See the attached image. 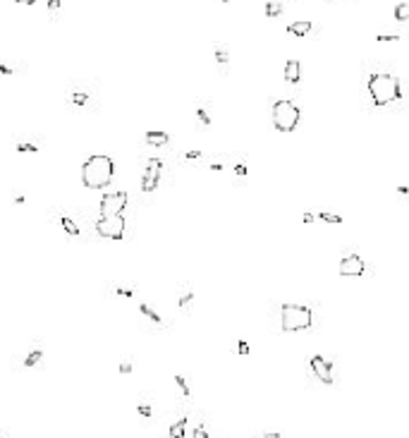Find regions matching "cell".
Listing matches in <instances>:
<instances>
[{"label": "cell", "mask_w": 409, "mask_h": 438, "mask_svg": "<svg viewBox=\"0 0 409 438\" xmlns=\"http://www.w3.org/2000/svg\"><path fill=\"white\" fill-rule=\"evenodd\" d=\"M115 175V161L106 154H96L86 158L82 165V182L86 189H103L113 182Z\"/></svg>", "instance_id": "6da1fadb"}, {"label": "cell", "mask_w": 409, "mask_h": 438, "mask_svg": "<svg viewBox=\"0 0 409 438\" xmlns=\"http://www.w3.org/2000/svg\"><path fill=\"white\" fill-rule=\"evenodd\" d=\"M369 93L373 99V106H388L400 96V79L388 72H378L369 77Z\"/></svg>", "instance_id": "7a4b0ae2"}, {"label": "cell", "mask_w": 409, "mask_h": 438, "mask_svg": "<svg viewBox=\"0 0 409 438\" xmlns=\"http://www.w3.org/2000/svg\"><path fill=\"white\" fill-rule=\"evenodd\" d=\"M280 323H282V330H287V333L306 330L314 326V314H311L309 307H301V304H282Z\"/></svg>", "instance_id": "3957f363"}, {"label": "cell", "mask_w": 409, "mask_h": 438, "mask_svg": "<svg viewBox=\"0 0 409 438\" xmlns=\"http://www.w3.org/2000/svg\"><path fill=\"white\" fill-rule=\"evenodd\" d=\"M299 106L292 101H275L273 106V125L278 132H294L299 125Z\"/></svg>", "instance_id": "277c9868"}, {"label": "cell", "mask_w": 409, "mask_h": 438, "mask_svg": "<svg viewBox=\"0 0 409 438\" xmlns=\"http://www.w3.org/2000/svg\"><path fill=\"white\" fill-rule=\"evenodd\" d=\"M127 206V192H108L100 197L98 211L100 218H108V216H122V211Z\"/></svg>", "instance_id": "5b68a950"}, {"label": "cell", "mask_w": 409, "mask_h": 438, "mask_svg": "<svg viewBox=\"0 0 409 438\" xmlns=\"http://www.w3.org/2000/svg\"><path fill=\"white\" fill-rule=\"evenodd\" d=\"M96 232L106 239H122L125 235V218L122 216H108L96 220Z\"/></svg>", "instance_id": "8992f818"}, {"label": "cell", "mask_w": 409, "mask_h": 438, "mask_svg": "<svg viewBox=\"0 0 409 438\" xmlns=\"http://www.w3.org/2000/svg\"><path fill=\"white\" fill-rule=\"evenodd\" d=\"M161 173H163V161L161 158H148L146 161V170L141 175V192H154L158 182H161Z\"/></svg>", "instance_id": "52a82bcc"}, {"label": "cell", "mask_w": 409, "mask_h": 438, "mask_svg": "<svg viewBox=\"0 0 409 438\" xmlns=\"http://www.w3.org/2000/svg\"><path fill=\"white\" fill-rule=\"evenodd\" d=\"M340 275L342 278H359V275H364V271H366V266H364V259L356 254H349L345 256L342 261H340Z\"/></svg>", "instance_id": "ba28073f"}, {"label": "cell", "mask_w": 409, "mask_h": 438, "mask_svg": "<svg viewBox=\"0 0 409 438\" xmlns=\"http://www.w3.org/2000/svg\"><path fill=\"white\" fill-rule=\"evenodd\" d=\"M311 371H314V376H316L321 383L330 385L333 381H335V374H333V366H330V362H328L326 357H311Z\"/></svg>", "instance_id": "9c48e42d"}, {"label": "cell", "mask_w": 409, "mask_h": 438, "mask_svg": "<svg viewBox=\"0 0 409 438\" xmlns=\"http://www.w3.org/2000/svg\"><path fill=\"white\" fill-rule=\"evenodd\" d=\"M301 77V65L297 63V60H287L285 63V79L290 84H297Z\"/></svg>", "instance_id": "30bf717a"}, {"label": "cell", "mask_w": 409, "mask_h": 438, "mask_svg": "<svg viewBox=\"0 0 409 438\" xmlns=\"http://www.w3.org/2000/svg\"><path fill=\"white\" fill-rule=\"evenodd\" d=\"M311 29H314V24H311L309 19H304V22H292L290 27H287V31H290L292 36H306Z\"/></svg>", "instance_id": "8fae6325"}, {"label": "cell", "mask_w": 409, "mask_h": 438, "mask_svg": "<svg viewBox=\"0 0 409 438\" xmlns=\"http://www.w3.org/2000/svg\"><path fill=\"white\" fill-rule=\"evenodd\" d=\"M168 141H170V134H168V132H146V144L165 146Z\"/></svg>", "instance_id": "7c38bea8"}, {"label": "cell", "mask_w": 409, "mask_h": 438, "mask_svg": "<svg viewBox=\"0 0 409 438\" xmlns=\"http://www.w3.org/2000/svg\"><path fill=\"white\" fill-rule=\"evenodd\" d=\"M184 431H187V417H182L170 426V438H184Z\"/></svg>", "instance_id": "4fadbf2b"}, {"label": "cell", "mask_w": 409, "mask_h": 438, "mask_svg": "<svg viewBox=\"0 0 409 438\" xmlns=\"http://www.w3.org/2000/svg\"><path fill=\"white\" fill-rule=\"evenodd\" d=\"M60 225L65 228V232H67V235H72V237H77V235H79V228H77V223H74L72 218L63 216V218H60Z\"/></svg>", "instance_id": "5bb4252c"}, {"label": "cell", "mask_w": 409, "mask_h": 438, "mask_svg": "<svg viewBox=\"0 0 409 438\" xmlns=\"http://www.w3.org/2000/svg\"><path fill=\"white\" fill-rule=\"evenodd\" d=\"M139 311H141V314H144V316H146L148 321H154V323H158V326L163 323V321H161V316H158V314H156V311L151 309L148 304H139Z\"/></svg>", "instance_id": "9a60e30c"}, {"label": "cell", "mask_w": 409, "mask_h": 438, "mask_svg": "<svg viewBox=\"0 0 409 438\" xmlns=\"http://www.w3.org/2000/svg\"><path fill=\"white\" fill-rule=\"evenodd\" d=\"M175 383L180 385V393L184 395V398H189V395H191V388H189V383H187V378H184V376L177 374V376H175Z\"/></svg>", "instance_id": "2e32d148"}, {"label": "cell", "mask_w": 409, "mask_h": 438, "mask_svg": "<svg viewBox=\"0 0 409 438\" xmlns=\"http://www.w3.org/2000/svg\"><path fill=\"white\" fill-rule=\"evenodd\" d=\"M38 362H41V350H31V352H29V357L24 359V366H27V369H31V366H36Z\"/></svg>", "instance_id": "e0dca14e"}, {"label": "cell", "mask_w": 409, "mask_h": 438, "mask_svg": "<svg viewBox=\"0 0 409 438\" xmlns=\"http://www.w3.org/2000/svg\"><path fill=\"white\" fill-rule=\"evenodd\" d=\"M395 17L400 19V22L409 19V3H400V5L395 8Z\"/></svg>", "instance_id": "ac0fdd59"}, {"label": "cell", "mask_w": 409, "mask_h": 438, "mask_svg": "<svg viewBox=\"0 0 409 438\" xmlns=\"http://www.w3.org/2000/svg\"><path fill=\"white\" fill-rule=\"evenodd\" d=\"M282 12V5L280 3H266V15H268V17H278V15H280Z\"/></svg>", "instance_id": "d6986e66"}, {"label": "cell", "mask_w": 409, "mask_h": 438, "mask_svg": "<svg viewBox=\"0 0 409 438\" xmlns=\"http://www.w3.org/2000/svg\"><path fill=\"white\" fill-rule=\"evenodd\" d=\"M136 412H139L141 417H146V419H151V417H154V407H151V405H146V402H141V405L136 407Z\"/></svg>", "instance_id": "ffe728a7"}, {"label": "cell", "mask_w": 409, "mask_h": 438, "mask_svg": "<svg viewBox=\"0 0 409 438\" xmlns=\"http://www.w3.org/2000/svg\"><path fill=\"white\" fill-rule=\"evenodd\" d=\"M17 151L19 154H36L38 146L36 144H17Z\"/></svg>", "instance_id": "44dd1931"}, {"label": "cell", "mask_w": 409, "mask_h": 438, "mask_svg": "<svg viewBox=\"0 0 409 438\" xmlns=\"http://www.w3.org/2000/svg\"><path fill=\"white\" fill-rule=\"evenodd\" d=\"M318 218L321 220H326V223H342V218H340V216H333V213H326V211H323V213H318Z\"/></svg>", "instance_id": "7402d4cb"}, {"label": "cell", "mask_w": 409, "mask_h": 438, "mask_svg": "<svg viewBox=\"0 0 409 438\" xmlns=\"http://www.w3.org/2000/svg\"><path fill=\"white\" fill-rule=\"evenodd\" d=\"M216 60H218L220 65H227V60H230V55H227L225 48H216Z\"/></svg>", "instance_id": "603a6c76"}, {"label": "cell", "mask_w": 409, "mask_h": 438, "mask_svg": "<svg viewBox=\"0 0 409 438\" xmlns=\"http://www.w3.org/2000/svg\"><path fill=\"white\" fill-rule=\"evenodd\" d=\"M72 103L84 106V103H89V96H86V93H72Z\"/></svg>", "instance_id": "cb8c5ba5"}, {"label": "cell", "mask_w": 409, "mask_h": 438, "mask_svg": "<svg viewBox=\"0 0 409 438\" xmlns=\"http://www.w3.org/2000/svg\"><path fill=\"white\" fill-rule=\"evenodd\" d=\"M191 297H194L191 292H184V295H182V297H180V307H182V309H187V307H189Z\"/></svg>", "instance_id": "d4e9b609"}, {"label": "cell", "mask_w": 409, "mask_h": 438, "mask_svg": "<svg viewBox=\"0 0 409 438\" xmlns=\"http://www.w3.org/2000/svg\"><path fill=\"white\" fill-rule=\"evenodd\" d=\"M196 118H199L201 122H203V125H211V118H209V113H206V110H203V108H199V110H196Z\"/></svg>", "instance_id": "484cf974"}, {"label": "cell", "mask_w": 409, "mask_h": 438, "mask_svg": "<svg viewBox=\"0 0 409 438\" xmlns=\"http://www.w3.org/2000/svg\"><path fill=\"white\" fill-rule=\"evenodd\" d=\"M115 292L122 297H134V287H115Z\"/></svg>", "instance_id": "4316f807"}, {"label": "cell", "mask_w": 409, "mask_h": 438, "mask_svg": "<svg viewBox=\"0 0 409 438\" xmlns=\"http://www.w3.org/2000/svg\"><path fill=\"white\" fill-rule=\"evenodd\" d=\"M194 438H211L209 431L203 429V426H199V429H194Z\"/></svg>", "instance_id": "83f0119b"}, {"label": "cell", "mask_w": 409, "mask_h": 438, "mask_svg": "<svg viewBox=\"0 0 409 438\" xmlns=\"http://www.w3.org/2000/svg\"><path fill=\"white\" fill-rule=\"evenodd\" d=\"M132 369H134V366L129 364V362H122V364H120V374H129Z\"/></svg>", "instance_id": "f1b7e54d"}, {"label": "cell", "mask_w": 409, "mask_h": 438, "mask_svg": "<svg viewBox=\"0 0 409 438\" xmlns=\"http://www.w3.org/2000/svg\"><path fill=\"white\" fill-rule=\"evenodd\" d=\"M48 10H60V0H48Z\"/></svg>", "instance_id": "f546056e"}, {"label": "cell", "mask_w": 409, "mask_h": 438, "mask_svg": "<svg viewBox=\"0 0 409 438\" xmlns=\"http://www.w3.org/2000/svg\"><path fill=\"white\" fill-rule=\"evenodd\" d=\"M184 158H187V161H196V158H201V154H199V151H189Z\"/></svg>", "instance_id": "4dcf8cb0"}, {"label": "cell", "mask_w": 409, "mask_h": 438, "mask_svg": "<svg viewBox=\"0 0 409 438\" xmlns=\"http://www.w3.org/2000/svg\"><path fill=\"white\" fill-rule=\"evenodd\" d=\"M378 41H397V36H388V34H378Z\"/></svg>", "instance_id": "1f68e13d"}, {"label": "cell", "mask_w": 409, "mask_h": 438, "mask_svg": "<svg viewBox=\"0 0 409 438\" xmlns=\"http://www.w3.org/2000/svg\"><path fill=\"white\" fill-rule=\"evenodd\" d=\"M261 438H280V433H278V431H268V433H264Z\"/></svg>", "instance_id": "d6a6232c"}, {"label": "cell", "mask_w": 409, "mask_h": 438, "mask_svg": "<svg viewBox=\"0 0 409 438\" xmlns=\"http://www.w3.org/2000/svg\"><path fill=\"white\" fill-rule=\"evenodd\" d=\"M314 220H316L314 213H304V223H314Z\"/></svg>", "instance_id": "836d02e7"}, {"label": "cell", "mask_w": 409, "mask_h": 438, "mask_svg": "<svg viewBox=\"0 0 409 438\" xmlns=\"http://www.w3.org/2000/svg\"><path fill=\"white\" fill-rule=\"evenodd\" d=\"M239 352H242V355H246V352H249V345H246L244 340H242V343H239Z\"/></svg>", "instance_id": "e575fe53"}, {"label": "cell", "mask_w": 409, "mask_h": 438, "mask_svg": "<svg viewBox=\"0 0 409 438\" xmlns=\"http://www.w3.org/2000/svg\"><path fill=\"white\" fill-rule=\"evenodd\" d=\"M0 74H12V70H10L8 65H0Z\"/></svg>", "instance_id": "d590c367"}, {"label": "cell", "mask_w": 409, "mask_h": 438, "mask_svg": "<svg viewBox=\"0 0 409 438\" xmlns=\"http://www.w3.org/2000/svg\"><path fill=\"white\" fill-rule=\"evenodd\" d=\"M19 5H34V3H36V0H17Z\"/></svg>", "instance_id": "8d00e7d4"}, {"label": "cell", "mask_w": 409, "mask_h": 438, "mask_svg": "<svg viewBox=\"0 0 409 438\" xmlns=\"http://www.w3.org/2000/svg\"><path fill=\"white\" fill-rule=\"evenodd\" d=\"M223 3H227V0H223Z\"/></svg>", "instance_id": "74e56055"}]
</instances>
